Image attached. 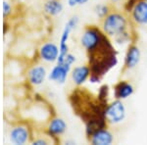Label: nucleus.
<instances>
[{"label":"nucleus","mask_w":147,"mask_h":145,"mask_svg":"<svg viewBox=\"0 0 147 145\" xmlns=\"http://www.w3.org/2000/svg\"><path fill=\"white\" fill-rule=\"evenodd\" d=\"M141 60V51L136 44H130L125 56V68L127 70H132L138 66Z\"/></svg>","instance_id":"nucleus-13"},{"label":"nucleus","mask_w":147,"mask_h":145,"mask_svg":"<svg viewBox=\"0 0 147 145\" xmlns=\"http://www.w3.org/2000/svg\"><path fill=\"white\" fill-rule=\"evenodd\" d=\"M112 3H119V2L121 1V0H110Z\"/></svg>","instance_id":"nucleus-22"},{"label":"nucleus","mask_w":147,"mask_h":145,"mask_svg":"<svg viewBox=\"0 0 147 145\" xmlns=\"http://www.w3.org/2000/svg\"><path fill=\"white\" fill-rule=\"evenodd\" d=\"M67 123L62 118L54 117L47 123L46 132L50 137L55 138V137L62 136L67 130Z\"/></svg>","instance_id":"nucleus-10"},{"label":"nucleus","mask_w":147,"mask_h":145,"mask_svg":"<svg viewBox=\"0 0 147 145\" xmlns=\"http://www.w3.org/2000/svg\"><path fill=\"white\" fill-rule=\"evenodd\" d=\"M146 1H147V0H146Z\"/></svg>","instance_id":"nucleus-23"},{"label":"nucleus","mask_w":147,"mask_h":145,"mask_svg":"<svg viewBox=\"0 0 147 145\" xmlns=\"http://www.w3.org/2000/svg\"><path fill=\"white\" fill-rule=\"evenodd\" d=\"M72 66L67 63H56L55 66L48 73V80L59 84H64L68 78L69 74H71Z\"/></svg>","instance_id":"nucleus-6"},{"label":"nucleus","mask_w":147,"mask_h":145,"mask_svg":"<svg viewBox=\"0 0 147 145\" xmlns=\"http://www.w3.org/2000/svg\"><path fill=\"white\" fill-rule=\"evenodd\" d=\"M107 40L108 36L104 34L103 30L94 26H89L84 28L80 36V44L87 53L90 54Z\"/></svg>","instance_id":"nucleus-2"},{"label":"nucleus","mask_w":147,"mask_h":145,"mask_svg":"<svg viewBox=\"0 0 147 145\" xmlns=\"http://www.w3.org/2000/svg\"><path fill=\"white\" fill-rule=\"evenodd\" d=\"M127 116V109L123 100L115 99L106 106L103 112V117L105 122L112 125H117L124 122Z\"/></svg>","instance_id":"nucleus-3"},{"label":"nucleus","mask_w":147,"mask_h":145,"mask_svg":"<svg viewBox=\"0 0 147 145\" xmlns=\"http://www.w3.org/2000/svg\"><path fill=\"white\" fill-rule=\"evenodd\" d=\"M129 21L124 14L120 12H110L102 20L101 28L108 37H117L127 30Z\"/></svg>","instance_id":"nucleus-1"},{"label":"nucleus","mask_w":147,"mask_h":145,"mask_svg":"<svg viewBox=\"0 0 147 145\" xmlns=\"http://www.w3.org/2000/svg\"><path fill=\"white\" fill-rule=\"evenodd\" d=\"M8 30H9V24H8V22H7V20H4V22H3V34L6 35L7 32H8Z\"/></svg>","instance_id":"nucleus-21"},{"label":"nucleus","mask_w":147,"mask_h":145,"mask_svg":"<svg viewBox=\"0 0 147 145\" xmlns=\"http://www.w3.org/2000/svg\"><path fill=\"white\" fill-rule=\"evenodd\" d=\"M131 19L136 25H147V1L146 0H137L136 4L130 10Z\"/></svg>","instance_id":"nucleus-9"},{"label":"nucleus","mask_w":147,"mask_h":145,"mask_svg":"<svg viewBox=\"0 0 147 145\" xmlns=\"http://www.w3.org/2000/svg\"><path fill=\"white\" fill-rule=\"evenodd\" d=\"M91 75V69L88 65H82L77 66L71 71V78L74 84L77 86H82V84L89 80V77Z\"/></svg>","instance_id":"nucleus-11"},{"label":"nucleus","mask_w":147,"mask_h":145,"mask_svg":"<svg viewBox=\"0 0 147 145\" xmlns=\"http://www.w3.org/2000/svg\"><path fill=\"white\" fill-rule=\"evenodd\" d=\"M13 12V6L8 0H4L3 1V19L4 20H7L10 15Z\"/></svg>","instance_id":"nucleus-17"},{"label":"nucleus","mask_w":147,"mask_h":145,"mask_svg":"<svg viewBox=\"0 0 147 145\" xmlns=\"http://www.w3.org/2000/svg\"><path fill=\"white\" fill-rule=\"evenodd\" d=\"M110 12V7L107 4H97L94 7V13H95L96 17L99 18L100 20H103Z\"/></svg>","instance_id":"nucleus-16"},{"label":"nucleus","mask_w":147,"mask_h":145,"mask_svg":"<svg viewBox=\"0 0 147 145\" xmlns=\"http://www.w3.org/2000/svg\"><path fill=\"white\" fill-rule=\"evenodd\" d=\"M80 23V19L78 16H73L67 21V23L64 26V28L62 30V34L60 36V43H59V56L57 59L56 63H63L64 59H65L66 55L69 53V45L68 41L70 39L71 32L76 28L78 27Z\"/></svg>","instance_id":"nucleus-4"},{"label":"nucleus","mask_w":147,"mask_h":145,"mask_svg":"<svg viewBox=\"0 0 147 145\" xmlns=\"http://www.w3.org/2000/svg\"><path fill=\"white\" fill-rule=\"evenodd\" d=\"M30 143L32 145H47L49 144V141L46 138H38V139L32 140Z\"/></svg>","instance_id":"nucleus-20"},{"label":"nucleus","mask_w":147,"mask_h":145,"mask_svg":"<svg viewBox=\"0 0 147 145\" xmlns=\"http://www.w3.org/2000/svg\"><path fill=\"white\" fill-rule=\"evenodd\" d=\"M89 0H67V4L70 7H77L84 5L88 2Z\"/></svg>","instance_id":"nucleus-18"},{"label":"nucleus","mask_w":147,"mask_h":145,"mask_svg":"<svg viewBox=\"0 0 147 145\" xmlns=\"http://www.w3.org/2000/svg\"><path fill=\"white\" fill-rule=\"evenodd\" d=\"M48 77L47 69L45 66L41 64H36V65L32 66L28 70L27 78L30 84L34 86H39L45 82V78Z\"/></svg>","instance_id":"nucleus-7"},{"label":"nucleus","mask_w":147,"mask_h":145,"mask_svg":"<svg viewBox=\"0 0 147 145\" xmlns=\"http://www.w3.org/2000/svg\"><path fill=\"white\" fill-rule=\"evenodd\" d=\"M38 56L42 62L56 63L59 56V46L52 41L44 42L38 49Z\"/></svg>","instance_id":"nucleus-8"},{"label":"nucleus","mask_w":147,"mask_h":145,"mask_svg":"<svg viewBox=\"0 0 147 145\" xmlns=\"http://www.w3.org/2000/svg\"><path fill=\"white\" fill-rule=\"evenodd\" d=\"M134 93V87L127 80H121L114 86V96L115 99L125 100Z\"/></svg>","instance_id":"nucleus-14"},{"label":"nucleus","mask_w":147,"mask_h":145,"mask_svg":"<svg viewBox=\"0 0 147 145\" xmlns=\"http://www.w3.org/2000/svg\"><path fill=\"white\" fill-rule=\"evenodd\" d=\"M89 141L93 145H111L114 142V135L107 128L100 127L92 132Z\"/></svg>","instance_id":"nucleus-12"},{"label":"nucleus","mask_w":147,"mask_h":145,"mask_svg":"<svg viewBox=\"0 0 147 145\" xmlns=\"http://www.w3.org/2000/svg\"><path fill=\"white\" fill-rule=\"evenodd\" d=\"M30 130L28 125H23V123H18V125H13L8 134V138L10 143L14 145H25L30 142Z\"/></svg>","instance_id":"nucleus-5"},{"label":"nucleus","mask_w":147,"mask_h":145,"mask_svg":"<svg viewBox=\"0 0 147 145\" xmlns=\"http://www.w3.org/2000/svg\"><path fill=\"white\" fill-rule=\"evenodd\" d=\"M63 10L64 6L60 0H46L43 4V12L50 17L60 15Z\"/></svg>","instance_id":"nucleus-15"},{"label":"nucleus","mask_w":147,"mask_h":145,"mask_svg":"<svg viewBox=\"0 0 147 145\" xmlns=\"http://www.w3.org/2000/svg\"><path fill=\"white\" fill-rule=\"evenodd\" d=\"M76 61H77V57L74 55V54L70 53V52H69L67 55H66L65 59H64V62L69 64V65H71V66H73L74 64L76 63ZM64 62H63V63H64Z\"/></svg>","instance_id":"nucleus-19"}]
</instances>
